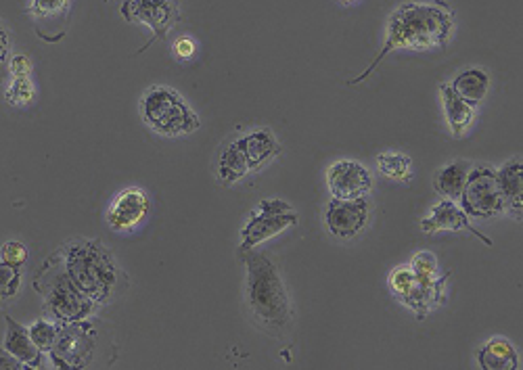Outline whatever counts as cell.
Masks as SVG:
<instances>
[{"mask_svg":"<svg viewBox=\"0 0 523 370\" xmlns=\"http://www.w3.org/2000/svg\"><path fill=\"white\" fill-rule=\"evenodd\" d=\"M454 32V13L444 3H404L400 5L388 21V40L377 59L354 78L350 84H358L369 78L381 59L396 49H442Z\"/></svg>","mask_w":523,"mask_h":370,"instance_id":"1","label":"cell"},{"mask_svg":"<svg viewBox=\"0 0 523 370\" xmlns=\"http://www.w3.org/2000/svg\"><path fill=\"white\" fill-rule=\"evenodd\" d=\"M57 258L72 283L97 306H107L124 293L128 281L111 249L97 239H74L57 249Z\"/></svg>","mask_w":523,"mask_h":370,"instance_id":"2","label":"cell"},{"mask_svg":"<svg viewBox=\"0 0 523 370\" xmlns=\"http://www.w3.org/2000/svg\"><path fill=\"white\" fill-rule=\"evenodd\" d=\"M247 266V304L264 329L283 331L291 320V302L277 266L262 253H243Z\"/></svg>","mask_w":523,"mask_h":370,"instance_id":"3","label":"cell"},{"mask_svg":"<svg viewBox=\"0 0 523 370\" xmlns=\"http://www.w3.org/2000/svg\"><path fill=\"white\" fill-rule=\"evenodd\" d=\"M34 285L44 297V316L55 325H74V322L88 320L99 308L65 274L57 253L40 268Z\"/></svg>","mask_w":523,"mask_h":370,"instance_id":"4","label":"cell"},{"mask_svg":"<svg viewBox=\"0 0 523 370\" xmlns=\"http://www.w3.org/2000/svg\"><path fill=\"white\" fill-rule=\"evenodd\" d=\"M139 113L155 134L166 138L189 136L201 128L195 109L170 86H151L139 103Z\"/></svg>","mask_w":523,"mask_h":370,"instance_id":"5","label":"cell"},{"mask_svg":"<svg viewBox=\"0 0 523 370\" xmlns=\"http://www.w3.org/2000/svg\"><path fill=\"white\" fill-rule=\"evenodd\" d=\"M461 203L469 218L492 220L507 212V201L500 191L496 170L484 164L471 168L461 193Z\"/></svg>","mask_w":523,"mask_h":370,"instance_id":"6","label":"cell"},{"mask_svg":"<svg viewBox=\"0 0 523 370\" xmlns=\"http://www.w3.org/2000/svg\"><path fill=\"white\" fill-rule=\"evenodd\" d=\"M448 276L450 274H444L438 281H421L411 266H398L390 272V289L406 308H411L419 320H423L446 299Z\"/></svg>","mask_w":523,"mask_h":370,"instance_id":"7","label":"cell"},{"mask_svg":"<svg viewBox=\"0 0 523 370\" xmlns=\"http://www.w3.org/2000/svg\"><path fill=\"white\" fill-rule=\"evenodd\" d=\"M295 224H298V214L291 210L289 203L281 199H264L241 230L239 251L245 253L249 249H256L260 243L281 235L283 230Z\"/></svg>","mask_w":523,"mask_h":370,"instance_id":"8","label":"cell"},{"mask_svg":"<svg viewBox=\"0 0 523 370\" xmlns=\"http://www.w3.org/2000/svg\"><path fill=\"white\" fill-rule=\"evenodd\" d=\"M97 348V331L86 320L74 325H59L51 352V364L57 368H84L90 364Z\"/></svg>","mask_w":523,"mask_h":370,"instance_id":"9","label":"cell"},{"mask_svg":"<svg viewBox=\"0 0 523 370\" xmlns=\"http://www.w3.org/2000/svg\"><path fill=\"white\" fill-rule=\"evenodd\" d=\"M151 212V199L141 187H128L120 191L109 203L105 220L113 233H132L139 228Z\"/></svg>","mask_w":523,"mask_h":370,"instance_id":"10","label":"cell"},{"mask_svg":"<svg viewBox=\"0 0 523 370\" xmlns=\"http://www.w3.org/2000/svg\"><path fill=\"white\" fill-rule=\"evenodd\" d=\"M371 214L367 197L360 199H335L325 210V224L337 239H354L365 228Z\"/></svg>","mask_w":523,"mask_h":370,"instance_id":"11","label":"cell"},{"mask_svg":"<svg viewBox=\"0 0 523 370\" xmlns=\"http://www.w3.org/2000/svg\"><path fill=\"white\" fill-rule=\"evenodd\" d=\"M329 193L335 199H360L367 197L373 189L371 172L352 159H341L327 172Z\"/></svg>","mask_w":523,"mask_h":370,"instance_id":"12","label":"cell"},{"mask_svg":"<svg viewBox=\"0 0 523 370\" xmlns=\"http://www.w3.org/2000/svg\"><path fill=\"white\" fill-rule=\"evenodd\" d=\"M122 15L126 21L145 23L155 36L162 38L178 21V3L176 0H126Z\"/></svg>","mask_w":523,"mask_h":370,"instance_id":"13","label":"cell"},{"mask_svg":"<svg viewBox=\"0 0 523 370\" xmlns=\"http://www.w3.org/2000/svg\"><path fill=\"white\" fill-rule=\"evenodd\" d=\"M421 228L425 235H436L442 233V230H471L477 239H482L486 245H492L488 237H484L480 230L471 226V218L463 212V207H459L450 199L440 201L434 210L429 212V216L421 220Z\"/></svg>","mask_w":523,"mask_h":370,"instance_id":"14","label":"cell"},{"mask_svg":"<svg viewBox=\"0 0 523 370\" xmlns=\"http://www.w3.org/2000/svg\"><path fill=\"white\" fill-rule=\"evenodd\" d=\"M5 318H7V331L3 339V352L28 368H44V352L36 348V343L30 337V329L19 325V322L11 316Z\"/></svg>","mask_w":523,"mask_h":370,"instance_id":"15","label":"cell"},{"mask_svg":"<svg viewBox=\"0 0 523 370\" xmlns=\"http://www.w3.org/2000/svg\"><path fill=\"white\" fill-rule=\"evenodd\" d=\"M237 143L247 159L249 172H258L266 164H270L281 153V145L277 143V138L272 136L270 130H256L249 132L241 138H237Z\"/></svg>","mask_w":523,"mask_h":370,"instance_id":"16","label":"cell"},{"mask_svg":"<svg viewBox=\"0 0 523 370\" xmlns=\"http://www.w3.org/2000/svg\"><path fill=\"white\" fill-rule=\"evenodd\" d=\"M500 191L505 195L507 210L513 212L517 220H521L523 214V161L521 157L509 159L503 166V170L496 172Z\"/></svg>","mask_w":523,"mask_h":370,"instance_id":"17","label":"cell"},{"mask_svg":"<svg viewBox=\"0 0 523 370\" xmlns=\"http://www.w3.org/2000/svg\"><path fill=\"white\" fill-rule=\"evenodd\" d=\"M477 362L486 370H519V354L513 343L494 337L477 352Z\"/></svg>","mask_w":523,"mask_h":370,"instance_id":"18","label":"cell"},{"mask_svg":"<svg viewBox=\"0 0 523 370\" xmlns=\"http://www.w3.org/2000/svg\"><path fill=\"white\" fill-rule=\"evenodd\" d=\"M442 92V101H444V111H446V118H448V126L452 130L454 136H463L465 130L471 126L473 118H475V109L471 105H467L457 92L452 90L450 84H442L440 86Z\"/></svg>","mask_w":523,"mask_h":370,"instance_id":"19","label":"cell"},{"mask_svg":"<svg viewBox=\"0 0 523 370\" xmlns=\"http://www.w3.org/2000/svg\"><path fill=\"white\" fill-rule=\"evenodd\" d=\"M469 170H471V166L467 164V161H463V159H457V161H452V164L440 168V172L436 174V180H434L436 191H438L444 199L459 201V199H461V193H463V187H465V180H467Z\"/></svg>","mask_w":523,"mask_h":370,"instance_id":"20","label":"cell"},{"mask_svg":"<svg viewBox=\"0 0 523 370\" xmlns=\"http://www.w3.org/2000/svg\"><path fill=\"white\" fill-rule=\"evenodd\" d=\"M488 84H490V80L482 69H465V72H461L457 78H454V82L450 86L467 105H471L475 109L484 101L486 92H488Z\"/></svg>","mask_w":523,"mask_h":370,"instance_id":"21","label":"cell"},{"mask_svg":"<svg viewBox=\"0 0 523 370\" xmlns=\"http://www.w3.org/2000/svg\"><path fill=\"white\" fill-rule=\"evenodd\" d=\"M216 168H218V180L222 184H226V187H229V184L239 182L241 178H245L249 174L247 159H245V155H243V151L237 143V138L222 149Z\"/></svg>","mask_w":523,"mask_h":370,"instance_id":"22","label":"cell"},{"mask_svg":"<svg viewBox=\"0 0 523 370\" xmlns=\"http://www.w3.org/2000/svg\"><path fill=\"white\" fill-rule=\"evenodd\" d=\"M36 84L32 76H21V78H11V84L5 90V101L15 107V109H26L36 103Z\"/></svg>","mask_w":523,"mask_h":370,"instance_id":"23","label":"cell"},{"mask_svg":"<svg viewBox=\"0 0 523 370\" xmlns=\"http://www.w3.org/2000/svg\"><path fill=\"white\" fill-rule=\"evenodd\" d=\"M377 166L383 176H388L392 180H411V166L413 161L404 153H383L377 157Z\"/></svg>","mask_w":523,"mask_h":370,"instance_id":"24","label":"cell"},{"mask_svg":"<svg viewBox=\"0 0 523 370\" xmlns=\"http://www.w3.org/2000/svg\"><path fill=\"white\" fill-rule=\"evenodd\" d=\"M21 283H24V268L0 260V306L17 297Z\"/></svg>","mask_w":523,"mask_h":370,"instance_id":"25","label":"cell"},{"mask_svg":"<svg viewBox=\"0 0 523 370\" xmlns=\"http://www.w3.org/2000/svg\"><path fill=\"white\" fill-rule=\"evenodd\" d=\"M72 0H32L30 13L34 19L40 21H51V19H63V15L70 11Z\"/></svg>","mask_w":523,"mask_h":370,"instance_id":"26","label":"cell"},{"mask_svg":"<svg viewBox=\"0 0 523 370\" xmlns=\"http://www.w3.org/2000/svg\"><path fill=\"white\" fill-rule=\"evenodd\" d=\"M411 270L421 281H438L440 279V268L438 258L431 251H419L411 260Z\"/></svg>","mask_w":523,"mask_h":370,"instance_id":"27","label":"cell"},{"mask_svg":"<svg viewBox=\"0 0 523 370\" xmlns=\"http://www.w3.org/2000/svg\"><path fill=\"white\" fill-rule=\"evenodd\" d=\"M57 331H59V325H55L53 320L40 318V320H36L34 325L30 327V337H32V341L36 343L38 350L49 352V350L53 348V343H55Z\"/></svg>","mask_w":523,"mask_h":370,"instance_id":"28","label":"cell"},{"mask_svg":"<svg viewBox=\"0 0 523 370\" xmlns=\"http://www.w3.org/2000/svg\"><path fill=\"white\" fill-rule=\"evenodd\" d=\"M0 260L24 268L26 262H28V249H26V245H21L19 241H7L3 245V249H0Z\"/></svg>","mask_w":523,"mask_h":370,"instance_id":"29","label":"cell"},{"mask_svg":"<svg viewBox=\"0 0 523 370\" xmlns=\"http://www.w3.org/2000/svg\"><path fill=\"white\" fill-rule=\"evenodd\" d=\"M172 53L180 63H187L195 57L197 53V42L191 36H180L172 44Z\"/></svg>","mask_w":523,"mask_h":370,"instance_id":"30","label":"cell"},{"mask_svg":"<svg viewBox=\"0 0 523 370\" xmlns=\"http://www.w3.org/2000/svg\"><path fill=\"white\" fill-rule=\"evenodd\" d=\"M9 72L11 78H21V76H32V61L26 55H15L9 61Z\"/></svg>","mask_w":523,"mask_h":370,"instance_id":"31","label":"cell"},{"mask_svg":"<svg viewBox=\"0 0 523 370\" xmlns=\"http://www.w3.org/2000/svg\"><path fill=\"white\" fill-rule=\"evenodd\" d=\"M9 49H11L9 32L3 26H0V65H5V61L9 57Z\"/></svg>","mask_w":523,"mask_h":370,"instance_id":"32","label":"cell"},{"mask_svg":"<svg viewBox=\"0 0 523 370\" xmlns=\"http://www.w3.org/2000/svg\"><path fill=\"white\" fill-rule=\"evenodd\" d=\"M339 3H346V5H348V3H354V0H339Z\"/></svg>","mask_w":523,"mask_h":370,"instance_id":"33","label":"cell"}]
</instances>
